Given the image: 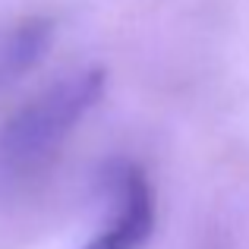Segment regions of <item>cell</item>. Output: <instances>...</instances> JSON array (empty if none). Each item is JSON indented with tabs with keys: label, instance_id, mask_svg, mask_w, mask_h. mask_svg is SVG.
Masks as SVG:
<instances>
[{
	"label": "cell",
	"instance_id": "obj_2",
	"mask_svg": "<svg viewBox=\"0 0 249 249\" xmlns=\"http://www.w3.org/2000/svg\"><path fill=\"white\" fill-rule=\"evenodd\" d=\"M155 227V196L148 177L136 164L120 161L107 170L104 218L79 249H142Z\"/></svg>",
	"mask_w": 249,
	"mask_h": 249
},
{
	"label": "cell",
	"instance_id": "obj_3",
	"mask_svg": "<svg viewBox=\"0 0 249 249\" xmlns=\"http://www.w3.org/2000/svg\"><path fill=\"white\" fill-rule=\"evenodd\" d=\"M51 41L48 19H25L0 32V89L41 60Z\"/></svg>",
	"mask_w": 249,
	"mask_h": 249
},
{
	"label": "cell",
	"instance_id": "obj_1",
	"mask_svg": "<svg viewBox=\"0 0 249 249\" xmlns=\"http://www.w3.org/2000/svg\"><path fill=\"white\" fill-rule=\"evenodd\" d=\"M104 85V70H76L38 91L0 126V193L22 186L51 164L73 129L101 101Z\"/></svg>",
	"mask_w": 249,
	"mask_h": 249
}]
</instances>
